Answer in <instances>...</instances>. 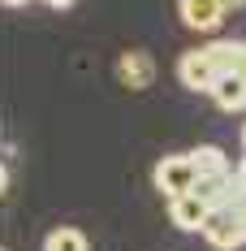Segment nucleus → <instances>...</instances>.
I'll return each instance as SVG.
<instances>
[{"mask_svg": "<svg viewBox=\"0 0 246 251\" xmlns=\"http://www.w3.org/2000/svg\"><path fill=\"white\" fill-rule=\"evenodd\" d=\"M156 191L164 195V200H173V195H186V191H195L199 186V165L190 151H173V156H164L160 165H156Z\"/></svg>", "mask_w": 246, "mask_h": 251, "instance_id": "f257e3e1", "label": "nucleus"}, {"mask_svg": "<svg viewBox=\"0 0 246 251\" xmlns=\"http://www.w3.org/2000/svg\"><path fill=\"white\" fill-rule=\"evenodd\" d=\"M224 13H229L224 0H177L181 26H190V30H199V35H216L221 22H224Z\"/></svg>", "mask_w": 246, "mask_h": 251, "instance_id": "f03ea898", "label": "nucleus"}, {"mask_svg": "<svg viewBox=\"0 0 246 251\" xmlns=\"http://www.w3.org/2000/svg\"><path fill=\"white\" fill-rule=\"evenodd\" d=\"M216 74L221 70H216V61H212L207 48H190V52H181V61H177V78H181L186 91H212Z\"/></svg>", "mask_w": 246, "mask_h": 251, "instance_id": "7ed1b4c3", "label": "nucleus"}, {"mask_svg": "<svg viewBox=\"0 0 246 251\" xmlns=\"http://www.w3.org/2000/svg\"><path fill=\"white\" fill-rule=\"evenodd\" d=\"M207 217H212V203L203 200L199 191H186V195H173L169 200V221L177 229H186V234H203Z\"/></svg>", "mask_w": 246, "mask_h": 251, "instance_id": "20e7f679", "label": "nucleus"}, {"mask_svg": "<svg viewBox=\"0 0 246 251\" xmlns=\"http://www.w3.org/2000/svg\"><path fill=\"white\" fill-rule=\"evenodd\" d=\"M203 238H207L216 251L246 247V234H242V226H238V217H233L229 203H224V208H212V217H207V226H203Z\"/></svg>", "mask_w": 246, "mask_h": 251, "instance_id": "39448f33", "label": "nucleus"}, {"mask_svg": "<svg viewBox=\"0 0 246 251\" xmlns=\"http://www.w3.org/2000/svg\"><path fill=\"white\" fill-rule=\"evenodd\" d=\"M221 113H246V74L242 70H221L212 91H207Z\"/></svg>", "mask_w": 246, "mask_h": 251, "instance_id": "423d86ee", "label": "nucleus"}, {"mask_svg": "<svg viewBox=\"0 0 246 251\" xmlns=\"http://www.w3.org/2000/svg\"><path fill=\"white\" fill-rule=\"evenodd\" d=\"M117 78H121L130 91L151 87V78H156V61H151V52H143V48L121 52V61H117Z\"/></svg>", "mask_w": 246, "mask_h": 251, "instance_id": "0eeeda50", "label": "nucleus"}, {"mask_svg": "<svg viewBox=\"0 0 246 251\" xmlns=\"http://www.w3.org/2000/svg\"><path fill=\"white\" fill-rule=\"evenodd\" d=\"M203 48L212 52L216 70H242L246 65V44L242 39H212V44H203Z\"/></svg>", "mask_w": 246, "mask_h": 251, "instance_id": "6e6552de", "label": "nucleus"}, {"mask_svg": "<svg viewBox=\"0 0 246 251\" xmlns=\"http://www.w3.org/2000/svg\"><path fill=\"white\" fill-rule=\"evenodd\" d=\"M44 251H91V243H87V234L74 226H56L44 238Z\"/></svg>", "mask_w": 246, "mask_h": 251, "instance_id": "1a4fd4ad", "label": "nucleus"}, {"mask_svg": "<svg viewBox=\"0 0 246 251\" xmlns=\"http://www.w3.org/2000/svg\"><path fill=\"white\" fill-rule=\"evenodd\" d=\"M190 156H195L199 174H229V156L216 143H199V148H190Z\"/></svg>", "mask_w": 246, "mask_h": 251, "instance_id": "9d476101", "label": "nucleus"}, {"mask_svg": "<svg viewBox=\"0 0 246 251\" xmlns=\"http://www.w3.org/2000/svg\"><path fill=\"white\" fill-rule=\"evenodd\" d=\"M44 4H48V9H69L74 0H44Z\"/></svg>", "mask_w": 246, "mask_h": 251, "instance_id": "9b49d317", "label": "nucleus"}, {"mask_svg": "<svg viewBox=\"0 0 246 251\" xmlns=\"http://www.w3.org/2000/svg\"><path fill=\"white\" fill-rule=\"evenodd\" d=\"M233 174H238V182L246 186V160H242V165H233Z\"/></svg>", "mask_w": 246, "mask_h": 251, "instance_id": "f8f14e48", "label": "nucleus"}, {"mask_svg": "<svg viewBox=\"0 0 246 251\" xmlns=\"http://www.w3.org/2000/svg\"><path fill=\"white\" fill-rule=\"evenodd\" d=\"M4 4H9V9H22V4H30V0H4Z\"/></svg>", "mask_w": 246, "mask_h": 251, "instance_id": "ddd939ff", "label": "nucleus"}, {"mask_svg": "<svg viewBox=\"0 0 246 251\" xmlns=\"http://www.w3.org/2000/svg\"><path fill=\"white\" fill-rule=\"evenodd\" d=\"M224 4H229V9H246V0H224Z\"/></svg>", "mask_w": 246, "mask_h": 251, "instance_id": "4468645a", "label": "nucleus"}, {"mask_svg": "<svg viewBox=\"0 0 246 251\" xmlns=\"http://www.w3.org/2000/svg\"><path fill=\"white\" fill-rule=\"evenodd\" d=\"M242 143H246V130H242Z\"/></svg>", "mask_w": 246, "mask_h": 251, "instance_id": "2eb2a0df", "label": "nucleus"}, {"mask_svg": "<svg viewBox=\"0 0 246 251\" xmlns=\"http://www.w3.org/2000/svg\"><path fill=\"white\" fill-rule=\"evenodd\" d=\"M242 74H246V65H242Z\"/></svg>", "mask_w": 246, "mask_h": 251, "instance_id": "dca6fc26", "label": "nucleus"}]
</instances>
